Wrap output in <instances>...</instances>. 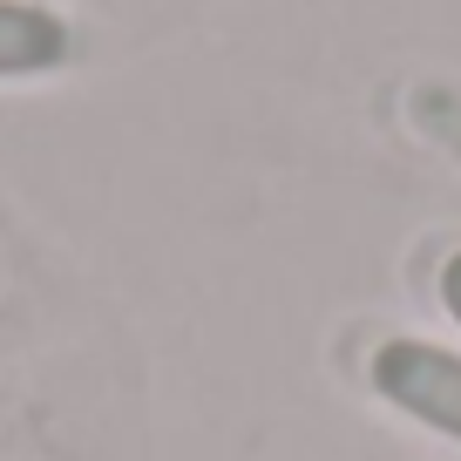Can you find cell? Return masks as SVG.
I'll list each match as a JSON object with an SVG mask.
<instances>
[{
  "label": "cell",
  "instance_id": "obj_1",
  "mask_svg": "<svg viewBox=\"0 0 461 461\" xmlns=\"http://www.w3.org/2000/svg\"><path fill=\"white\" fill-rule=\"evenodd\" d=\"M374 380L393 407L420 414L428 428L455 434L461 441V360L434 353V346H414V339H393L387 353L374 360Z\"/></svg>",
  "mask_w": 461,
  "mask_h": 461
},
{
  "label": "cell",
  "instance_id": "obj_2",
  "mask_svg": "<svg viewBox=\"0 0 461 461\" xmlns=\"http://www.w3.org/2000/svg\"><path fill=\"white\" fill-rule=\"evenodd\" d=\"M68 55V28L48 7L28 0H0V75H34Z\"/></svg>",
  "mask_w": 461,
  "mask_h": 461
},
{
  "label": "cell",
  "instance_id": "obj_3",
  "mask_svg": "<svg viewBox=\"0 0 461 461\" xmlns=\"http://www.w3.org/2000/svg\"><path fill=\"white\" fill-rule=\"evenodd\" d=\"M414 115H420V122H428V130L461 157V95H447V88H428V95L414 102Z\"/></svg>",
  "mask_w": 461,
  "mask_h": 461
},
{
  "label": "cell",
  "instance_id": "obj_4",
  "mask_svg": "<svg viewBox=\"0 0 461 461\" xmlns=\"http://www.w3.org/2000/svg\"><path fill=\"white\" fill-rule=\"evenodd\" d=\"M441 299H447V312L461 319V258H447V272H441Z\"/></svg>",
  "mask_w": 461,
  "mask_h": 461
}]
</instances>
